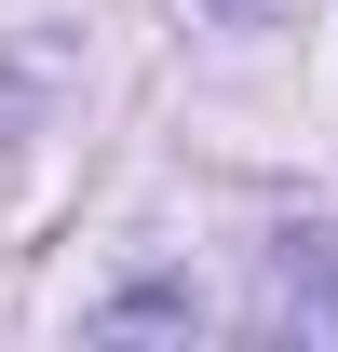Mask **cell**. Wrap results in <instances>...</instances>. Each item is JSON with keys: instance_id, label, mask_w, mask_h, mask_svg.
Here are the masks:
<instances>
[{"instance_id": "obj_1", "label": "cell", "mask_w": 338, "mask_h": 352, "mask_svg": "<svg viewBox=\"0 0 338 352\" xmlns=\"http://www.w3.org/2000/svg\"><path fill=\"white\" fill-rule=\"evenodd\" d=\"M216 28H271V14H284V0H203Z\"/></svg>"}]
</instances>
